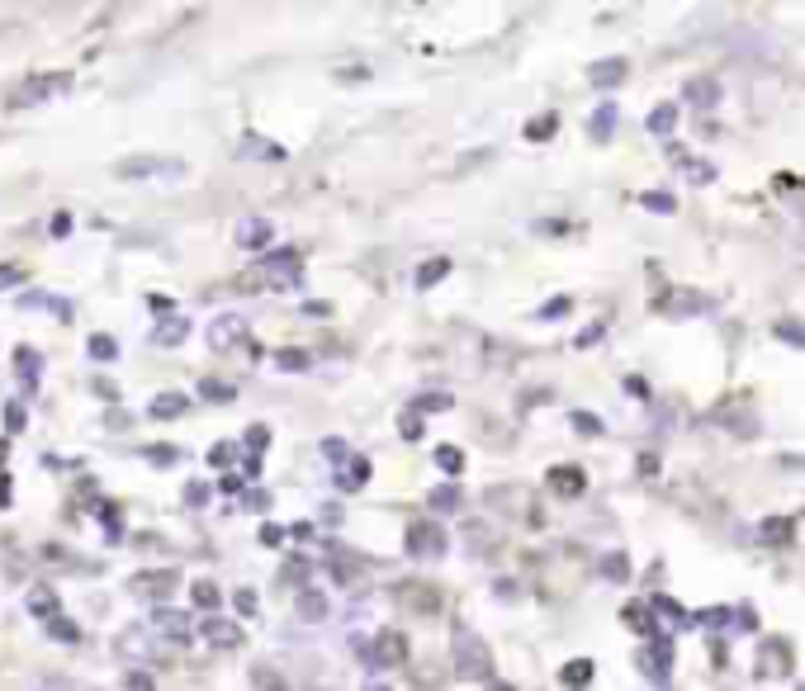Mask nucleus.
I'll return each mask as SVG.
<instances>
[{
  "label": "nucleus",
  "mask_w": 805,
  "mask_h": 691,
  "mask_svg": "<svg viewBox=\"0 0 805 691\" xmlns=\"http://www.w3.org/2000/svg\"><path fill=\"white\" fill-rule=\"evenodd\" d=\"M299 266H303L299 247H280V252H270L261 266H252L247 275H237V289H242V294H256V289H294V284H299Z\"/></svg>",
  "instance_id": "nucleus-1"
},
{
  "label": "nucleus",
  "mask_w": 805,
  "mask_h": 691,
  "mask_svg": "<svg viewBox=\"0 0 805 691\" xmlns=\"http://www.w3.org/2000/svg\"><path fill=\"white\" fill-rule=\"evenodd\" d=\"M455 673L459 677H469V682H478V677H488L493 673V654H488V644L474 634L469 625H455Z\"/></svg>",
  "instance_id": "nucleus-2"
},
{
  "label": "nucleus",
  "mask_w": 805,
  "mask_h": 691,
  "mask_svg": "<svg viewBox=\"0 0 805 691\" xmlns=\"http://www.w3.org/2000/svg\"><path fill=\"white\" fill-rule=\"evenodd\" d=\"M66 85H71V76H66V71H52V76H29L15 95H10V100H5V105H10V110H29V105H38V100L62 95Z\"/></svg>",
  "instance_id": "nucleus-3"
},
{
  "label": "nucleus",
  "mask_w": 805,
  "mask_h": 691,
  "mask_svg": "<svg viewBox=\"0 0 805 691\" xmlns=\"http://www.w3.org/2000/svg\"><path fill=\"white\" fill-rule=\"evenodd\" d=\"M152 634L157 639H171V644H189L194 639V620H189L185 611H171V606H157V615H152Z\"/></svg>",
  "instance_id": "nucleus-4"
},
{
  "label": "nucleus",
  "mask_w": 805,
  "mask_h": 691,
  "mask_svg": "<svg viewBox=\"0 0 805 691\" xmlns=\"http://www.w3.org/2000/svg\"><path fill=\"white\" fill-rule=\"evenodd\" d=\"M408 554H417V559H436V554H445V531L436 526V521H412L408 526Z\"/></svg>",
  "instance_id": "nucleus-5"
},
{
  "label": "nucleus",
  "mask_w": 805,
  "mask_h": 691,
  "mask_svg": "<svg viewBox=\"0 0 805 691\" xmlns=\"http://www.w3.org/2000/svg\"><path fill=\"white\" fill-rule=\"evenodd\" d=\"M403 663H408V639L398 630H384L370 649V668H403Z\"/></svg>",
  "instance_id": "nucleus-6"
},
{
  "label": "nucleus",
  "mask_w": 805,
  "mask_h": 691,
  "mask_svg": "<svg viewBox=\"0 0 805 691\" xmlns=\"http://www.w3.org/2000/svg\"><path fill=\"white\" fill-rule=\"evenodd\" d=\"M119 654L124 658H138V663H152L157 658V634L147 625H133L128 634H119Z\"/></svg>",
  "instance_id": "nucleus-7"
},
{
  "label": "nucleus",
  "mask_w": 805,
  "mask_h": 691,
  "mask_svg": "<svg viewBox=\"0 0 805 691\" xmlns=\"http://www.w3.org/2000/svg\"><path fill=\"white\" fill-rule=\"evenodd\" d=\"M270 237H275L270 218H256V213H247V218L237 223V247H247V252H266Z\"/></svg>",
  "instance_id": "nucleus-8"
},
{
  "label": "nucleus",
  "mask_w": 805,
  "mask_h": 691,
  "mask_svg": "<svg viewBox=\"0 0 805 691\" xmlns=\"http://www.w3.org/2000/svg\"><path fill=\"white\" fill-rule=\"evenodd\" d=\"M237 341H247L242 317L223 313V317H213V322H208V346H213V350H228V346H237Z\"/></svg>",
  "instance_id": "nucleus-9"
},
{
  "label": "nucleus",
  "mask_w": 805,
  "mask_h": 691,
  "mask_svg": "<svg viewBox=\"0 0 805 691\" xmlns=\"http://www.w3.org/2000/svg\"><path fill=\"white\" fill-rule=\"evenodd\" d=\"M199 634H204L208 649H237L242 644V630H237L233 620H223V615H208L204 625H199Z\"/></svg>",
  "instance_id": "nucleus-10"
},
{
  "label": "nucleus",
  "mask_w": 805,
  "mask_h": 691,
  "mask_svg": "<svg viewBox=\"0 0 805 691\" xmlns=\"http://www.w3.org/2000/svg\"><path fill=\"white\" fill-rule=\"evenodd\" d=\"M175 582H180V573H175V568H161V573H138V578H133V592H138V597H166Z\"/></svg>",
  "instance_id": "nucleus-11"
},
{
  "label": "nucleus",
  "mask_w": 805,
  "mask_h": 691,
  "mask_svg": "<svg viewBox=\"0 0 805 691\" xmlns=\"http://www.w3.org/2000/svg\"><path fill=\"white\" fill-rule=\"evenodd\" d=\"M180 161H171V157H128V161H119V175L124 180H138V175H157V171H175Z\"/></svg>",
  "instance_id": "nucleus-12"
},
{
  "label": "nucleus",
  "mask_w": 805,
  "mask_h": 691,
  "mask_svg": "<svg viewBox=\"0 0 805 691\" xmlns=\"http://www.w3.org/2000/svg\"><path fill=\"white\" fill-rule=\"evenodd\" d=\"M365 483H370V459H365V455H351V464H341V473H336V488L360 492Z\"/></svg>",
  "instance_id": "nucleus-13"
},
{
  "label": "nucleus",
  "mask_w": 805,
  "mask_h": 691,
  "mask_svg": "<svg viewBox=\"0 0 805 691\" xmlns=\"http://www.w3.org/2000/svg\"><path fill=\"white\" fill-rule=\"evenodd\" d=\"M550 488L559 492V497H578V492H583V469H573V464L550 469Z\"/></svg>",
  "instance_id": "nucleus-14"
},
{
  "label": "nucleus",
  "mask_w": 805,
  "mask_h": 691,
  "mask_svg": "<svg viewBox=\"0 0 805 691\" xmlns=\"http://www.w3.org/2000/svg\"><path fill=\"white\" fill-rule=\"evenodd\" d=\"M185 408H189V403L180 398V393H161V398H152V403H147V417H152V422H175Z\"/></svg>",
  "instance_id": "nucleus-15"
},
{
  "label": "nucleus",
  "mask_w": 805,
  "mask_h": 691,
  "mask_svg": "<svg viewBox=\"0 0 805 691\" xmlns=\"http://www.w3.org/2000/svg\"><path fill=\"white\" fill-rule=\"evenodd\" d=\"M189 336V322L185 317H166V322H157L152 327V346H180Z\"/></svg>",
  "instance_id": "nucleus-16"
},
{
  "label": "nucleus",
  "mask_w": 805,
  "mask_h": 691,
  "mask_svg": "<svg viewBox=\"0 0 805 691\" xmlns=\"http://www.w3.org/2000/svg\"><path fill=\"white\" fill-rule=\"evenodd\" d=\"M403 601L417 606V611H436V592H431V582H403Z\"/></svg>",
  "instance_id": "nucleus-17"
},
{
  "label": "nucleus",
  "mask_w": 805,
  "mask_h": 691,
  "mask_svg": "<svg viewBox=\"0 0 805 691\" xmlns=\"http://www.w3.org/2000/svg\"><path fill=\"white\" fill-rule=\"evenodd\" d=\"M86 350H90V360H100V365H114V360H119V341H114V336H105V331H95L90 341H86Z\"/></svg>",
  "instance_id": "nucleus-18"
},
{
  "label": "nucleus",
  "mask_w": 805,
  "mask_h": 691,
  "mask_svg": "<svg viewBox=\"0 0 805 691\" xmlns=\"http://www.w3.org/2000/svg\"><path fill=\"white\" fill-rule=\"evenodd\" d=\"M15 370H19V379H24V389L38 384V350H33V346H19L15 350Z\"/></svg>",
  "instance_id": "nucleus-19"
},
{
  "label": "nucleus",
  "mask_w": 805,
  "mask_h": 691,
  "mask_svg": "<svg viewBox=\"0 0 805 691\" xmlns=\"http://www.w3.org/2000/svg\"><path fill=\"white\" fill-rule=\"evenodd\" d=\"M587 76H592V85H616V81L625 76V62H621V57H611V62H592Z\"/></svg>",
  "instance_id": "nucleus-20"
},
{
  "label": "nucleus",
  "mask_w": 805,
  "mask_h": 691,
  "mask_svg": "<svg viewBox=\"0 0 805 691\" xmlns=\"http://www.w3.org/2000/svg\"><path fill=\"white\" fill-rule=\"evenodd\" d=\"M559 682H564V687H573V691L587 687V682H592V663H587V658H573L564 673H559Z\"/></svg>",
  "instance_id": "nucleus-21"
},
{
  "label": "nucleus",
  "mask_w": 805,
  "mask_h": 691,
  "mask_svg": "<svg viewBox=\"0 0 805 691\" xmlns=\"http://www.w3.org/2000/svg\"><path fill=\"white\" fill-rule=\"evenodd\" d=\"M189 597H194V606H199V611H218V606H223V592L213 587V582H194V587H189Z\"/></svg>",
  "instance_id": "nucleus-22"
},
{
  "label": "nucleus",
  "mask_w": 805,
  "mask_h": 691,
  "mask_svg": "<svg viewBox=\"0 0 805 691\" xmlns=\"http://www.w3.org/2000/svg\"><path fill=\"white\" fill-rule=\"evenodd\" d=\"M426 507H431V512H455V507H459V488H450V483L431 488V492H426Z\"/></svg>",
  "instance_id": "nucleus-23"
},
{
  "label": "nucleus",
  "mask_w": 805,
  "mask_h": 691,
  "mask_svg": "<svg viewBox=\"0 0 805 691\" xmlns=\"http://www.w3.org/2000/svg\"><path fill=\"white\" fill-rule=\"evenodd\" d=\"M445 275H450V261H445V256H436V261L417 266V284H422V289H431V284H436V280H445Z\"/></svg>",
  "instance_id": "nucleus-24"
},
{
  "label": "nucleus",
  "mask_w": 805,
  "mask_h": 691,
  "mask_svg": "<svg viewBox=\"0 0 805 691\" xmlns=\"http://www.w3.org/2000/svg\"><path fill=\"white\" fill-rule=\"evenodd\" d=\"M299 615L303 620H322L327 615V597L322 592H299Z\"/></svg>",
  "instance_id": "nucleus-25"
},
{
  "label": "nucleus",
  "mask_w": 805,
  "mask_h": 691,
  "mask_svg": "<svg viewBox=\"0 0 805 691\" xmlns=\"http://www.w3.org/2000/svg\"><path fill=\"white\" fill-rule=\"evenodd\" d=\"M199 393H204L208 403H233V398H237V389H233V384H223V379H199Z\"/></svg>",
  "instance_id": "nucleus-26"
},
{
  "label": "nucleus",
  "mask_w": 805,
  "mask_h": 691,
  "mask_svg": "<svg viewBox=\"0 0 805 691\" xmlns=\"http://www.w3.org/2000/svg\"><path fill=\"white\" fill-rule=\"evenodd\" d=\"M47 634H52V639H62V644H76V639H81V630L71 625L66 615H52V620H47Z\"/></svg>",
  "instance_id": "nucleus-27"
},
{
  "label": "nucleus",
  "mask_w": 805,
  "mask_h": 691,
  "mask_svg": "<svg viewBox=\"0 0 805 691\" xmlns=\"http://www.w3.org/2000/svg\"><path fill=\"white\" fill-rule=\"evenodd\" d=\"M275 365H280V370H289V374H299V370H308V350L289 346V350H280V355H275Z\"/></svg>",
  "instance_id": "nucleus-28"
},
{
  "label": "nucleus",
  "mask_w": 805,
  "mask_h": 691,
  "mask_svg": "<svg viewBox=\"0 0 805 691\" xmlns=\"http://www.w3.org/2000/svg\"><path fill=\"white\" fill-rule=\"evenodd\" d=\"M360 573V559H351V554H331V578L336 582H351Z\"/></svg>",
  "instance_id": "nucleus-29"
},
{
  "label": "nucleus",
  "mask_w": 805,
  "mask_h": 691,
  "mask_svg": "<svg viewBox=\"0 0 805 691\" xmlns=\"http://www.w3.org/2000/svg\"><path fill=\"white\" fill-rule=\"evenodd\" d=\"M29 611L33 615H57V597L47 587H38V592H29Z\"/></svg>",
  "instance_id": "nucleus-30"
},
{
  "label": "nucleus",
  "mask_w": 805,
  "mask_h": 691,
  "mask_svg": "<svg viewBox=\"0 0 805 691\" xmlns=\"http://www.w3.org/2000/svg\"><path fill=\"white\" fill-rule=\"evenodd\" d=\"M611 128H616V110L601 105V110L592 114V138H611Z\"/></svg>",
  "instance_id": "nucleus-31"
},
{
  "label": "nucleus",
  "mask_w": 805,
  "mask_h": 691,
  "mask_svg": "<svg viewBox=\"0 0 805 691\" xmlns=\"http://www.w3.org/2000/svg\"><path fill=\"white\" fill-rule=\"evenodd\" d=\"M280 582H303V587H308V559H303V554H294V559L284 564Z\"/></svg>",
  "instance_id": "nucleus-32"
},
{
  "label": "nucleus",
  "mask_w": 805,
  "mask_h": 691,
  "mask_svg": "<svg viewBox=\"0 0 805 691\" xmlns=\"http://www.w3.org/2000/svg\"><path fill=\"white\" fill-rule=\"evenodd\" d=\"M554 124H559L554 114H545V119H531V124H526V138H531V142H545V138L554 133Z\"/></svg>",
  "instance_id": "nucleus-33"
},
{
  "label": "nucleus",
  "mask_w": 805,
  "mask_h": 691,
  "mask_svg": "<svg viewBox=\"0 0 805 691\" xmlns=\"http://www.w3.org/2000/svg\"><path fill=\"white\" fill-rule=\"evenodd\" d=\"M436 464H441L445 473H459L464 469V455H459L455 445H441V450H436Z\"/></svg>",
  "instance_id": "nucleus-34"
},
{
  "label": "nucleus",
  "mask_w": 805,
  "mask_h": 691,
  "mask_svg": "<svg viewBox=\"0 0 805 691\" xmlns=\"http://www.w3.org/2000/svg\"><path fill=\"white\" fill-rule=\"evenodd\" d=\"M625 625H630V630H640V634H654V620H649V611H645V606H625Z\"/></svg>",
  "instance_id": "nucleus-35"
},
{
  "label": "nucleus",
  "mask_w": 805,
  "mask_h": 691,
  "mask_svg": "<svg viewBox=\"0 0 805 691\" xmlns=\"http://www.w3.org/2000/svg\"><path fill=\"white\" fill-rule=\"evenodd\" d=\"M673 119H678V110H673V105H659V110L649 114V128H654V133H668Z\"/></svg>",
  "instance_id": "nucleus-36"
},
{
  "label": "nucleus",
  "mask_w": 805,
  "mask_h": 691,
  "mask_svg": "<svg viewBox=\"0 0 805 691\" xmlns=\"http://www.w3.org/2000/svg\"><path fill=\"white\" fill-rule=\"evenodd\" d=\"M445 408H450V398H445V393H422L412 412H445Z\"/></svg>",
  "instance_id": "nucleus-37"
},
{
  "label": "nucleus",
  "mask_w": 805,
  "mask_h": 691,
  "mask_svg": "<svg viewBox=\"0 0 805 691\" xmlns=\"http://www.w3.org/2000/svg\"><path fill=\"white\" fill-rule=\"evenodd\" d=\"M398 431H403V440H422V417L417 412H403L398 417Z\"/></svg>",
  "instance_id": "nucleus-38"
},
{
  "label": "nucleus",
  "mask_w": 805,
  "mask_h": 691,
  "mask_svg": "<svg viewBox=\"0 0 805 691\" xmlns=\"http://www.w3.org/2000/svg\"><path fill=\"white\" fill-rule=\"evenodd\" d=\"M247 445H252V455H261V450L270 445V426H252V431H247Z\"/></svg>",
  "instance_id": "nucleus-39"
},
{
  "label": "nucleus",
  "mask_w": 805,
  "mask_h": 691,
  "mask_svg": "<svg viewBox=\"0 0 805 691\" xmlns=\"http://www.w3.org/2000/svg\"><path fill=\"white\" fill-rule=\"evenodd\" d=\"M247 152H256V157H270V161H280V157H284L275 142H256V138H247Z\"/></svg>",
  "instance_id": "nucleus-40"
},
{
  "label": "nucleus",
  "mask_w": 805,
  "mask_h": 691,
  "mask_svg": "<svg viewBox=\"0 0 805 691\" xmlns=\"http://www.w3.org/2000/svg\"><path fill=\"white\" fill-rule=\"evenodd\" d=\"M233 601H237V611H242V615H252V611H256V592H252V587H237Z\"/></svg>",
  "instance_id": "nucleus-41"
},
{
  "label": "nucleus",
  "mask_w": 805,
  "mask_h": 691,
  "mask_svg": "<svg viewBox=\"0 0 805 691\" xmlns=\"http://www.w3.org/2000/svg\"><path fill=\"white\" fill-rule=\"evenodd\" d=\"M242 507H247V512H266V507H270V492H261V488H256V492H247V497H242Z\"/></svg>",
  "instance_id": "nucleus-42"
},
{
  "label": "nucleus",
  "mask_w": 805,
  "mask_h": 691,
  "mask_svg": "<svg viewBox=\"0 0 805 691\" xmlns=\"http://www.w3.org/2000/svg\"><path fill=\"white\" fill-rule=\"evenodd\" d=\"M573 426L587 431V436H597V431H601V422H597V417H587V412H573Z\"/></svg>",
  "instance_id": "nucleus-43"
},
{
  "label": "nucleus",
  "mask_w": 805,
  "mask_h": 691,
  "mask_svg": "<svg viewBox=\"0 0 805 691\" xmlns=\"http://www.w3.org/2000/svg\"><path fill=\"white\" fill-rule=\"evenodd\" d=\"M185 502H189V507H204V502H208V488H204V483H189V488H185Z\"/></svg>",
  "instance_id": "nucleus-44"
},
{
  "label": "nucleus",
  "mask_w": 805,
  "mask_h": 691,
  "mask_svg": "<svg viewBox=\"0 0 805 691\" xmlns=\"http://www.w3.org/2000/svg\"><path fill=\"white\" fill-rule=\"evenodd\" d=\"M261 545H266V550L284 545V531H280V526H261Z\"/></svg>",
  "instance_id": "nucleus-45"
},
{
  "label": "nucleus",
  "mask_w": 805,
  "mask_h": 691,
  "mask_svg": "<svg viewBox=\"0 0 805 691\" xmlns=\"http://www.w3.org/2000/svg\"><path fill=\"white\" fill-rule=\"evenodd\" d=\"M256 682H261L266 691H284V682H280L275 673H266V668H256Z\"/></svg>",
  "instance_id": "nucleus-46"
},
{
  "label": "nucleus",
  "mask_w": 805,
  "mask_h": 691,
  "mask_svg": "<svg viewBox=\"0 0 805 691\" xmlns=\"http://www.w3.org/2000/svg\"><path fill=\"white\" fill-rule=\"evenodd\" d=\"M5 426H10V431H19V426H24V408H19V403H10V408H5Z\"/></svg>",
  "instance_id": "nucleus-47"
},
{
  "label": "nucleus",
  "mask_w": 805,
  "mask_h": 691,
  "mask_svg": "<svg viewBox=\"0 0 805 691\" xmlns=\"http://www.w3.org/2000/svg\"><path fill=\"white\" fill-rule=\"evenodd\" d=\"M322 455H327V459H346L351 450L341 445V440H322Z\"/></svg>",
  "instance_id": "nucleus-48"
},
{
  "label": "nucleus",
  "mask_w": 805,
  "mask_h": 691,
  "mask_svg": "<svg viewBox=\"0 0 805 691\" xmlns=\"http://www.w3.org/2000/svg\"><path fill=\"white\" fill-rule=\"evenodd\" d=\"M601 573H611V578H625V559H621V554H611V559L601 564Z\"/></svg>",
  "instance_id": "nucleus-49"
},
{
  "label": "nucleus",
  "mask_w": 805,
  "mask_h": 691,
  "mask_svg": "<svg viewBox=\"0 0 805 691\" xmlns=\"http://www.w3.org/2000/svg\"><path fill=\"white\" fill-rule=\"evenodd\" d=\"M147 459H152V464H171V459H175V450H171V445H161V450L152 445V450H147Z\"/></svg>",
  "instance_id": "nucleus-50"
},
{
  "label": "nucleus",
  "mask_w": 805,
  "mask_h": 691,
  "mask_svg": "<svg viewBox=\"0 0 805 691\" xmlns=\"http://www.w3.org/2000/svg\"><path fill=\"white\" fill-rule=\"evenodd\" d=\"M645 204L654 208V213H668V208H673V199H668V194H645Z\"/></svg>",
  "instance_id": "nucleus-51"
},
{
  "label": "nucleus",
  "mask_w": 805,
  "mask_h": 691,
  "mask_svg": "<svg viewBox=\"0 0 805 691\" xmlns=\"http://www.w3.org/2000/svg\"><path fill=\"white\" fill-rule=\"evenodd\" d=\"M692 95H696V100H706V105H710V100H715V85H710V81H696V85H692Z\"/></svg>",
  "instance_id": "nucleus-52"
},
{
  "label": "nucleus",
  "mask_w": 805,
  "mask_h": 691,
  "mask_svg": "<svg viewBox=\"0 0 805 691\" xmlns=\"http://www.w3.org/2000/svg\"><path fill=\"white\" fill-rule=\"evenodd\" d=\"M66 232H71V213H57L52 218V237H66Z\"/></svg>",
  "instance_id": "nucleus-53"
},
{
  "label": "nucleus",
  "mask_w": 805,
  "mask_h": 691,
  "mask_svg": "<svg viewBox=\"0 0 805 691\" xmlns=\"http://www.w3.org/2000/svg\"><path fill=\"white\" fill-rule=\"evenodd\" d=\"M128 687H133V691H152V677H147V673H128Z\"/></svg>",
  "instance_id": "nucleus-54"
},
{
  "label": "nucleus",
  "mask_w": 805,
  "mask_h": 691,
  "mask_svg": "<svg viewBox=\"0 0 805 691\" xmlns=\"http://www.w3.org/2000/svg\"><path fill=\"white\" fill-rule=\"evenodd\" d=\"M10 284H19V266H0V289H10Z\"/></svg>",
  "instance_id": "nucleus-55"
},
{
  "label": "nucleus",
  "mask_w": 805,
  "mask_h": 691,
  "mask_svg": "<svg viewBox=\"0 0 805 691\" xmlns=\"http://www.w3.org/2000/svg\"><path fill=\"white\" fill-rule=\"evenodd\" d=\"M208 459H213V464H228V459H233V445H213Z\"/></svg>",
  "instance_id": "nucleus-56"
},
{
  "label": "nucleus",
  "mask_w": 805,
  "mask_h": 691,
  "mask_svg": "<svg viewBox=\"0 0 805 691\" xmlns=\"http://www.w3.org/2000/svg\"><path fill=\"white\" fill-rule=\"evenodd\" d=\"M218 488L228 492V497H233V492H242V478H233V473H228V478H218Z\"/></svg>",
  "instance_id": "nucleus-57"
},
{
  "label": "nucleus",
  "mask_w": 805,
  "mask_h": 691,
  "mask_svg": "<svg viewBox=\"0 0 805 691\" xmlns=\"http://www.w3.org/2000/svg\"><path fill=\"white\" fill-rule=\"evenodd\" d=\"M289 535H294V540H313V526H308V521H299V526H294Z\"/></svg>",
  "instance_id": "nucleus-58"
},
{
  "label": "nucleus",
  "mask_w": 805,
  "mask_h": 691,
  "mask_svg": "<svg viewBox=\"0 0 805 691\" xmlns=\"http://www.w3.org/2000/svg\"><path fill=\"white\" fill-rule=\"evenodd\" d=\"M365 691H389V687H379V682H370V687H365Z\"/></svg>",
  "instance_id": "nucleus-59"
},
{
  "label": "nucleus",
  "mask_w": 805,
  "mask_h": 691,
  "mask_svg": "<svg viewBox=\"0 0 805 691\" xmlns=\"http://www.w3.org/2000/svg\"><path fill=\"white\" fill-rule=\"evenodd\" d=\"M5 455H10V445H0V459H5Z\"/></svg>",
  "instance_id": "nucleus-60"
},
{
  "label": "nucleus",
  "mask_w": 805,
  "mask_h": 691,
  "mask_svg": "<svg viewBox=\"0 0 805 691\" xmlns=\"http://www.w3.org/2000/svg\"><path fill=\"white\" fill-rule=\"evenodd\" d=\"M493 691H512V687H493Z\"/></svg>",
  "instance_id": "nucleus-61"
}]
</instances>
